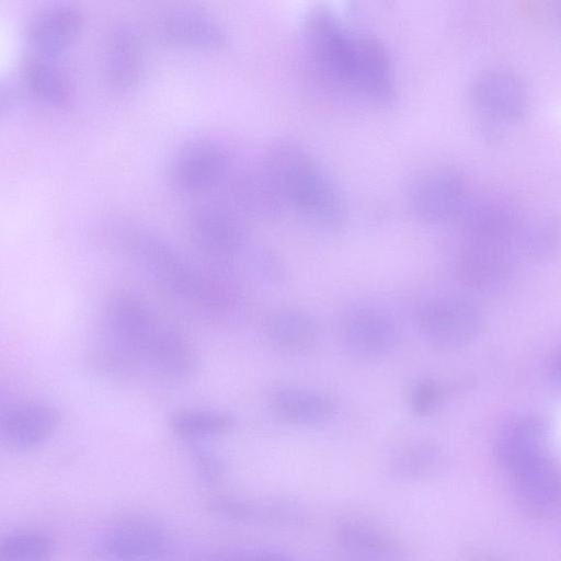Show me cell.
I'll return each instance as SVG.
<instances>
[{
  "label": "cell",
  "instance_id": "19",
  "mask_svg": "<svg viewBox=\"0 0 561 561\" xmlns=\"http://www.w3.org/2000/svg\"><path fill=\"white\" fill-rule=\"evenodd\" d=\"M460 220L468 239L510 244L523 222L514 205L499 197L471 199Z\"/></svg>",
  "mask_w": 561,
  "mask_h": 561
},
{
  "label": "cell",
  "instance_id": "32",
  "mask_svg": "<svg viewBox=\"0 0 561 561\" xmlns=\"http://www.w3.org/2000/svg\"><path fill=\"white\" fill-rule=\"evenodd\" d=\"M191 456L198 473L207 481L218 480L225 471L222 460L207 448L192 445Z\"/></svg>",
  "mask_w": 561,
  "mask_h": 561
},
{
  "label": "cell",
  "instance_id": "15",
  "mask_svg": "<svg viewBox=\"0 0 561 561\" xmlns=\"http://www.w3.org/2000/svg\"><path fill=\"white\" fill-rule=\"evenodd\" d=\"M58 423L59 413L48 403H13L1 411L0 439L13 451L32 450L53 436Z\"/></svg>",
  "mask_w": 561,
  "mask_h": 561
},
{
  "label": "cell",
  "instance_id": "9",
  "mask_svg": "<svg viewBox=\"0 0 561 561\" xmlns=\"http://www.w3.org/2000/svg\"><path fill=\"white\" fill-rule=\"evenodd\" d=\"M508 476L515 500L528 516L546 519L561 512V465L549 451L527 461Z\"/></svg>",
  "mask_w": 561,
  "mask_h": 561
},
{
  "label": "cell",
  "instance_id": "27",
  "mask_svg": "<svg viewBox=\"0 0 561 561\" xmlns=\"http://www.w3.org/2000/svg\"><path fill=\"white\" fill-rule=\"evenodd\" d=\"M515 242L525 254L547 257L561 243V222L553 215L545 214L523 220Z\"/></svg>",
  "mask_w": 561,
  "mask_h": 561
},
{
  "label": "cell",
  "instance_id": "3",
  "mask_svg": "<svg viewBox=\"0 0 561 561\" xmlns=\"http://www.w3.org/2000/svg\"><path fill=\"white\" fill-rule=\"evenodd\" d=\"M279 205L307 222L336 230L347 219V204L335 180L304 147L289 139L274 140L259 165Z\"/></svg>",
  "mask_w": 561,
  "mask_h": 561
},
{
  "label": "cell",
  "instance_id": "13",
  "mask_svg": "<svg viewBox=\"0 0 561 561\" xmlns=\"http://www.w3.org/2000/svg\"><path fill=\"white\" fill-rule=\"evenodd\" d=\"M512 244L468 239L458 253L456 271L468 287L482 291L504 286L513 274Z\"/></svg>",
  "mask_w": 561,
  "mask_h": 561
},
{
  "label": "cell",
  "instance_id": "29",
  "mask_svg": "<svg viewBox=\"0 0 561 561\" xmlns=\"http://www.w3.org/2000/svg\"><path fill=\"white\" fill-rule=\"evenodd\" d=\"M201 561H296L290 554L271 548H238L206 554Z\"/></svg>",
  "mask_w": 561,
  "mask_h": 561
},
{
  "label": "cell",
  "instance_id": "2",
  "mask_svg": "<svg viewBox=\"0 0 561 561\" xmlns=\"http://www.w3.org/2000/svg\"><path fill=\"white\" fill-rule=\"evenodd\" d=\"M119 242L126 254L172 298L210 316L233 313L242 291L229 265L201 264L156 232L139 227L123 229Z\"/></svg>",
  "mask_w": 561,
  "mask_h": 561
},
{
  "label": "cell",
  "instance_id": "24",
  "mask_svg": "<svg viewBox=\"0 0 561 561\" xmlns=\"http://www.w3.org/2000/svg\"><path fill=\"white\" fill-rule=\"evenodd\" d=\"M56 60L30 55L23 62L21 75L25 90L50 106L67 104L71 95L69 78Z\"/></svg>",
  "mask_w": 561,
  "mask_h": 561
},
{
  "label": "cell",
  "instance_id": "6",
  "mask_svg": "<svg viewBox=\"0 0 561 561\" xmlns=\"http://www.w3.org/2000/svg\"><path fill=\"white\" fill-rule=\"evenodd\" d=\"M173 552L170 531L160 522L129 516L112 525L95 542L93 561H169Z\"/></svg>",
  "mask_w": 561,
  "mask_h": 561
},
{
  "label": "cell",
  "instance_id": "1",
  "mask_svg": "<svg viewBox=\"0 0 561 561\" xmlns=\"http://www.w3.org/2000/svg\"><path fill=\"white\" fill-rule=\"evenodd\" d=\"M102 329L103 340L92 355V365L102 376L126 380L145 373L182 382L197 370V355L188 340L136 297L112 298Z\"/></svg>",
  "mask_w": 561,
  "mask_h": 561
},
{
  "label": "cell",
  "instance_id": "34",
  "mask_svg": "<svg viewBox=\"0 0 561 561\" xmlns=\"http://www.w3.org/2000/svg\"><path fill=\"white\" fill-rule=\"evenodd\" d=\"M466 561H505L502 558L482 549H471L466 554Z\"/></svg>",
  "mask_w": 561,
  "mask_h": 561
},
{
  "label": "cell",
  "instance_id": "21",
  "mask_svg": "<svg viewBox=\"0 0 561 561\" xmlns=\"http://www.w3.org/2000/svg\"><path fill=\"white\" fill-rule=\"evenodd\" d=\"M265 335L277 351L290 355L311 352L320 339V328L309 312L283 308L272 312L264 327Z\"/></svg>",
  "mask_w": 561,
  "mask_h": 561
},
{
  "label": "cell",
  "instance_id": "12",
  "mask_svg": "<svg viewBox=\"0 0 561 561\" xmlns=\"http://www.w3.org/2000/svg\"><path fill=\"white\" fill-rule=\"evenodd\" d=\"M341 340L348 352L365 358L391 353L400 343L401 330L388 312L374 307L354 309L343 319Z\"/></svg>",
  "mask_w": 561,
  "mask_h": 561
},
{
  "label": "cell",
  "instance_id": "5",
  "mask_svg": "<svg viewBox=\"0 0 561 561\" xmlns=\"http://www.w3.org/2000/svg\"><path fill=\"white\" fill-rule=\"evenodd\" d=\"M186 229L199 255L213 264H229L249 245L243 214L222 203L203 202L192 206L186 215Z\"/></svg>",
  "mask_w": 561,
  "mask_h": 561
},
{
  "label": "cell",
  "instance_id": "26",
  "mask_svg": "<svg viewBox=\"0 0 561 561\" xmlns=\"http://www.w3.org/2000/svg\"><path fill=\"white\" fill-rule=\"evenodd\" d=\"M236 424L233 414L218 409L180 410L169 420L171 431L190 443L227 434Z\"/></svg>",
  "mask_w": 561,
  "mask_h": 561
},
{
  "label": "cell",
  "instance_id": "31",
  "mask_svg": "<svg viewBox=\"0 0 561 561\" xmlns=\"http://www.w3.org/2000/svg\"><path fill=\"white\" fill-rule=\"evenodd\" d=\"M251 262L260 277L273 285L283 284L288 278L284 261L267 248L254 249L251 252Z\"/></svg>",
  "mask_w": 561,
  "mask_h": 561
},
{
  "label": "cell",
  "instance_id": "36",
  "mask_svg": "<svg viewBox=\"0 0 561 561\" xmlns=\"http://www.w3.org/2000/svg\"><path fill=\"white\" fill-rule=\"evenodd\" d=\"M560 19H561V10H560Z\"/></svg>",
  "mask_w": 561,
  "mask_h": 561
},
{
  "label": "cell",
  "instance_id": "8",
  "mask_svg": "<svg viewBox=\"0 0 561 561\" xmlns=\"http://www.w3.org/2000/svg\"><path fill=\"white\" fill-rule=\"evenodd\" d=\"M409 199L416 217L433 225L460 219L471 202L465 176L454 169H438L420 176Z\"/></svg>",
  "mask_w": 561,
  "mask_h": 561
},
{
  "label": "cell",
  "instance_id": "4",
  "mask_svg": "<svg viewBox=\"0 0 561 561\" xmlns=\"http://www.w3.org/2000/svg\"><path fill=\"white\" fill-rule=\"evenodd\" d=\"M302 34L311 61L331 84L356 94L370 35L347 27L331 8L307 12Z\"/></svg>",
  "mask_w": 561,
  "mask_h": 561
},
{
  "label": "cell",
  "instance_id": "17",
  "mask_svg": "<svg viewBox=\"0 0 561 561\" xmlns=\"http://www.w3.org/2000/svg\"><path fill=\"white\" fill-rule=\"evenodd\" d=\"M211 511L222 518L268 526H296L304 523L306 512L297 502L288 499H250L221 495L210 502Z\"/></svg>",
  "mask_w": 561,
  "mask_h": 561
},
{
  "label": "cell",
  "instance_id": "11",
  "mask_svg": "<svg viewBox=\"0 0 561 561\" xmlns=\"http://www.w3.org/2000/svg\"><path fill=\"white\" fill-rule=\"evenodd\" d=\"M470 99L482 118L500 124L518 121L528 106L524 80L506 69L480 73L470 87Z\"/></svg>",
  "mask_w": 561,
  "mask_h": 561
},
{
  "label": "cell",
  "instance_id": "23",
  "mask_svg": "<svg viewBox=\"0 0 561 561\" xmlns=\"http://www.w3.org/2000/svg\"><path fill=\"white\" fill-rule=\"evenodd\" d=\"M272 405L286 422L313 426L329 421L334 403L327 394L300 387H283L274 391Z\"/></svg>",
  "mask_w": 561,
  "mask_h": 561
},
{
  "label": "cell",
  "instance_id": "18",
  "mask_svg": "<svg viewBox=\"0 0 561 561\" xmlns=\"http://www.w3.org/2000/svg\"><path fill=\"white\" fill-rule=\"evenodd\" d=\"M144 65L142 39L130 22H116L108 31L105 45L104 70L111 88L128 91L140 79Z\"/></svg>",
  "mask_w": 561,
  "mask_h": 561
},
{
  "label": "cell",
  "instance_id": "7",
  "mask_svg": "<svg viewBox=\"0 0 561 561\" xmlns=\"http://www.w3.org/2000/svg\"><path fill=\"white\" fill-rule=\"evenodd\" d=\"M415 324L431 346L450 352L468 345L477 336L481 328V314L466 298L439 296L419 306Z\"/></svg>",
  "mask_w": 561,
  "mask_h": 561
},
{
  "label": "cell",
  "instance_id": "20",
  "mask_svg": "<svg viewBox=\"0 0 561 561\" xmlns=\"http://www.w3.org/2000/svg\"><path fill=\"white\" fill-rule=\"evenodd\" d=\"M548 425L538 417H527L506 426L497 436L494 451L507 474L525 462L547 453Z\"/></svg>",
  "mask_w": 561,
  "mask_h": 561
},
{
  "label": "cell",
  "instance_id": "25",
  "mask_svg": "<svg viewBox=\"0 0 561 561\" xmlns=\"http://www.w3.org/2000/svg\"><path fill=\"white\" fill-rule=\"evenodd\" d=\"M334 537L343 549L363 557L390 559L399 551L397 541L388 533L357 518L340 520Z\"/></svg>",
  "mask_w": 561,
  "mask_h": 561
},
{
  "label": "cell",
  "instance_id": "28",
  "mask_svg": "<svg viewBox=\"0 0 561 561\" xmlns=\"http://www.w3.org/2000/svg\"><path fill=\"white\" fill-rule=\"evenodd\" d=\"M51 554L50 538L36 529L10 531L0 542V561H49Z\"/></svg>",
  "mask_w": 561,
  "mask_h": 561
},
{
  "label": "cell",
  "instance_id": "14",
  "mask_svg": "<svg viewBox=\"0 0 561 561\" xmlns=\"http://www.w3.org/2000/svg\"><path fill=\"white\" fill-rule=\"evenodd\" d=\"M157 38L181 48L217 49L226 42V31L209 13L175 8L162 12L153 23Z\"/></svg>",
  "mask_w": 561,
  "mask_h": 561
},
{
  "label": "cell",
  "instance_id": "10",
  "mask_svg": "<svg viewBox=\"0 0 561 561\" xmlns=\"http://www.w3.org/2000/svg\"><path fill=\"white\" fill-rule=\"evenodd\" d=\"M230 160L226 149L211 139H196L183 145L170 165L174 186L199 194L220 185L228 175Z\"/></svg>",
  "mask_w": 561,
  "mask_h": 561
},
{
  "label": "cell",
  "instance_id": "16",
  "mask_svg": "<svg viewBox=\"0 0 561 561\" xmlns=\"http://www.w3.org/2000/svg\"><path fill=\"white\" fill-rule=\"evenodd\" d=\"M83 24L81 12L68 4H53L33 14L25 38L31 55L57 59L78 38Z\"/></svg>",
  "mask_w": 561,
  "mask_h": 561
},
{
  "label": "cell",
  "instance_id": "30",
  "mask_svg": "<svg viewBox=\"0 0 561 561\" xmlns=\"http://www.w3.org/2000/svg\"><path fill=\"white\" fill-rule=\"evenodd\" d=\"M443 393V388L436 381L431 379L417 380L410 388V407L420 416L428 415L439 405Z\"/></svg>",
  "mask_w": 561,
  "mask_h": 561
},
{
  "label": "cell",
  "instance_id": "35",
  "mask_svg": "<svg viewBox=\"0 0 561 561\" xmlns=\"http://www.w3.org/2000/svg\"><path fill=\"white\" fill-rule=\"evenodd\" d=\"M552 378L554 383L561 389V352L553 362Z\"/></svg>",
  "mask_w": 561,
  "mask_h": 561
},
{
  "label": "cell",
  "instance_id": "33",
  "mask_svg": "<svg viewBox=\"0 0 561 561\" xmlns=\"http://www.w3.org/2000/svg\"><path fill=\"white\" fill-rule=\"evenodd\" d=\"M21 99V91L16 83L9 81L1 87V112L9 113L16 107Z\"/></svg>",
  "mask_w": 561,
  "mask_h": 561
},
{
  "label": "cell",
  "instance_id": "22",
  "mask_svg": "<svg viewBox=\"0 0 561 561\" xmlns=\"http://www.w3.org/2000/svg\"><path fill=\"white\" fill-rule=\"evenodd\" d=\"M446 463V454L437 443L416 439L397 447L391 453L388 470L399 481L415 482L442 473Z\"/></svg>",
  "mask_w": 561,
  "mask_h": 561
}]
</instances>
